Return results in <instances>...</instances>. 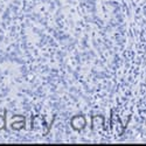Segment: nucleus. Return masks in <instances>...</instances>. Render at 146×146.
<instances>
[{"mask_svg":"<svg viewBox=\"0 0 146 146\" xmlns=\"http://www.w3.org/2000/svg\"><path fill=\"white\" fill-rule=\"evenodd\" d=\"M31 130L40 132L42 136H46L50 130V125L47 123V120L42 115H34L31 119Z\"/></svg>","mask_w":146,"mask_h":146,"instance_id":"obj_1","label":"nucleus"},{"mask_svg":"<svg viewBox=\"0 0 146 146\" xmlns=\"http://www.w3.org/2000/svg\"><path fill=\"white\" fill-rule=\"evenodd\" d=\"M26 127V117L23 115H13L11 121V129L14 131H20Z\"/></svg>","mask_w":146,"mask_h":146,"instance_id":"obj_2","label":"nucleus"},{"mask_svg":"<svg viewBox=\"0 0 146 146\" xmlns=\"http://www.w3.org/2000/svg\"><path fill=\"white\" fill-rule=\"evenodd\" d=\"M70 126L75 131H82L87 126V119L83 115H75L70 119Z\"/></svg>","mask_w":146,"mask_h":146,"instance_id":"obj_3","label":"nucleus"},{"mask_svg":"<svg viewBox=\"0 0 146 146\" xmlns=\"http://www.w3.org/2000/svg\"><path fill=\"white\" fill-rule=\"evenodd\" d=\"M104 124H105V119H104V117L102 115L92 116V119H91V127H92V130L104 129Z\"/></svg>","mask_w":146,"mask_h":146,"instance_id":"obj_4","label":"nucleus"},{"mask_svg":"<svg viewBox=\"0 0 146 146\" xmlns=\"http://www.w3.org/2000/svg\"><path fill=\"white\" fill-rule=\"evenodd\" d=\"M7 111H4V113H0V131L7 130V118H6Z\"/></svg>","mask_w":146,"mask_h":146,"instance_id":"obj_5","label":"nucleus"}]
</instances>
